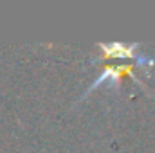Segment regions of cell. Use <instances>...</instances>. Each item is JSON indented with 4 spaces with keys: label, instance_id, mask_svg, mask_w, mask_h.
Masks as SVG:
<instances>
[{
    "label": "cell",
    "instance_id": "obj_1",
    "mask_svg": "<svg viewBox=\"0 0 155 153\" xmlns=\"http://www.w3.org/2000/svg\"><path fill=\"white\" fill-rule=\"evenodd\" d=\"M134 63H124V65H110V67H107L99 76L94 79V83L85 90V94H83V97L85 96H88L92 90H96L99 85H103V83H110V85H116V83H119V81H123L124 77H132L134 81H137L139 85H143L144 86V83L141 81V79H137V76H135V72H134Z\"/></svg>",
    "mask_w": 155,
    "mask_h": 153
},
{
    "label": "cell",
    "instance_id": "obj_2",
    "mask_svg": "<svg viewBox=\"0 0 155 153\" xmlns=\"http://www.w3.org/2000/svg\"><path fill=\"white\" fill-rule=\"evenodd\" d=\"M97 47L105 54V58H135L141 65H155V60H150L148 56L135 54V49L139 47V43L124 45L121 41H112V43H97Z\"/></svg>",
    "mask_w": 155,
    "mask_h": 153
}]
</instances>
